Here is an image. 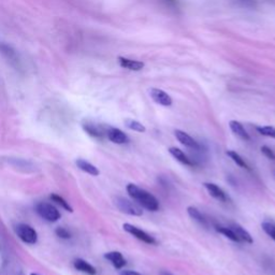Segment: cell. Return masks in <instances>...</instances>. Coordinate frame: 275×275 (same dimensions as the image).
<instances>
[{"label": "cell", "instance_id": "8992f818", "mask_svg": "<svg viewBox=\"0 0 275 275\" xmlns=\"http://www.w3.org/2000/svg\"><path fill=\"white\" fill-rule=\"evenodd\" d=\"M0 54H2L15 69L21 68V60L20 57H18L17 52L12 47H10V45L0 43Z\"/></svg>", "mask_w": 275, "mask_h": 275}, {"label": "cell", "instance_id": "ba28073f", "mask_svg": "<svg viewBox=\"0 0 275 275\" xmlns=\"http://www.w3.org/2000/svg\"><path fill=\"white\" fill-rule=\"evenodd\" d=\"M150 95L151 98L154 100L156 104H158L163 107H170L172 106V98L170 95H168L166 91H163L162 89L159 88H152L150 90Z\"/></svg>", "mask_w": 275, "mask_h": 275}, {"label": "cell", "instance_id": "8fae6325", "mask_svg": "<svg viewBox=\"0 0 275 275\" xmlns=\"http://www.w3.org/2000/svg\"><path fill=\"white\" fill-rule=\"evenodd\" d=\"M228 227L230 228L231 230L234 232V234L236 235V237L239 239L240 242H245L247 244H252L254 242L253 237L250 234V232L246 231L241 225L236 224V223H231Z\"/></svg>", "mask_w": 275, "mask_h": 275}, {"label": "cell", "instance_id": "7a4b0ae2", "mask_svg": "<svg viewBox=\"0 0 275 275\" xmlns=\"http://www.w3.org/2000/svg\"><path fill=\"white\" fill-rule=\"evenodd\" d=\"M114 203L116 208L121 211V212L131 215V216H141L143 214L142 208L136 202L128 200L123 197H116L114 199Z\"/></svg>", "mask_w": 275, "mask_h": 275}, {"label": "cell", "instance_id": "7402d4cb", "mask_svg": "<svg viewBox=\"0 0 275 275\" xmlns=\"http://www.w3.org/2000/svg\"><path fill=\"white\" fill-rule=\"evenodd\" d=\"M125 126L128 128V129H130V130H133V131H136V132H145L146 131V128L144 125H142L140 122H138V121H134V120H129V118H128V120H125Z\"/></svg>", "mask_w": 275, "mask_h": 275}, {"label": "cell", "instance_id": "f546056e", "mask_svg": "<svg viewBox=\"0 0 275 275\" xmlns=\"http://www.w3.org/2000/svg\"><path fill=\"white\" fill-rule=\"evenodd\" d=\"M30 275H38V274H36V273H31Z\"/></svg>", "mask_w": 275, "mask_h": 275}, {"label": "cell", "instance_id": "f1b7e54d", "mask_svg": "<svg viewBox=\"0 0 275 275\" xmlns=\"http://www.w3.org/2000/svg\"><path fill=\"white\" fill-rule=\"evenodd\" d=\"M160 275H173L170 271H161Z\"/></svg>", "mask_w": 275, "mask_h": 275}, {"label": "cell", "instance_id": "5bb4252c", "mask_svg": "<svg viewBox=\"0 0 275 275\" xmlns=\"http://www.w3.org/2000/svg\"><path fill=\"white\" fill-rule=\"evenodd\" d=\"M229 127H230L231 131L240 138V139L244 140V141H250L251 140V136L250 134L247 133V131L245 130V128L243 127V125L237 122V121H231L230 123H229Z\"/></svg>", "mask_w": 275, "mask_h": 275}, {"label": "cell", "instance_id": "277c9868", "mask_svg": "<svg viewBox=\"0 0 275 275\" xmlns=\"http://www.w3.org/2000/svg\"><path fill=\"white\" fill-rule=\"evenodd\" d=\"M15 232L20 239L27 244H36L38 241V233L35 229L26 224H18L15 226Z\"/></svg>", "mask_w": 275, "mask_h": 275}, {"label": "cell", "instance_id": "9a60e30c", "mask_svg": "<svg viewBox=\"0 0 275 275\" xmlns=\"http://www.w3.org/2000/svg\"><path fill=\"white\" fill-rule=\"evenodd\" d=\"M73 265L78 271H81L83 273H86L88 275H96L97 270L95 267H93L90 263H88L86 260L78 258L75 261H73Z\"/></svg>", "mask_w": 275, "mask_h": 275}, {"label": "cell", "instance_id": "9c48e42d", "mask_svg": "<svg viewBox=\"0 0 275 275\" xmlns=\"http://www.w3.org/2000/svg\"><path fill=\"white\" fill-rule=\"evenodd\" d=\"M174 135H176L178 141L181 144L185 145L186 148H189V149H192V150H199L200 149V145L198 144V142L194 139V138H191L188 133H186L185 131H182V130L177 129L176 131H174Z\"/></svg>", "mask_w": 275, "mask_h": 275}, {"label": "cell", "instance_id": "6da1fadb", "mask_svg": "<svg viewBox=\"0 0 275 275\" xmlns=\"http://www.w3.org/2000/svg\"><path fill=\"white\" fill-rule=\"evenodd\" d=\"M127 192L141 208H144L151 212H157L159 210V201L148 190L138 187L134 184L127 185Z\"/></svg>", "mask_w": 275, "mask_h": 275}, {"label": "cell", "instance_id": "5b68a950", "mask_svg": "<svg viewBox=\"0 0 275 275\" xmlns=\"http://www.w3.org/2000/svg\"><path fill=\"white\" fill-rule=\"evenodd\" d=\"M123 229L126 232L133 235L134 237H136L138 240H140V241H142V242H144L146 244H150V245L157 244V241L154 239V236L150 235L148 232L143 231L142 229L138 228V227H135V226H133L131 224H124Z\"/></svg>", "mask_w": 275, "mask_h": 275}, {"label": "cell", "instance_id": "4fadbf2b", "mask_svg": "<svg viewBox=\"0 0 275 275\" xmlns=\"http://www.w3.org/2000/svg\"><path fill=\"white\" fill-rule=\"evenodd\" d=\"M105 258L111 262L115 269H118V270L123 269L127 263L126 259L124 258V256L120 252H109L105 254Z\"/></svg>", "mask_w": 275, "mask_h": 275}, {"label": "cell", "instance_id": "ffe728a7", "mask_svg": "<svg viewBox=\"0 0 275 275\" xmlns=\"http://www.w3.org/2000/svg\"><path fill=\"white\" fill-rule=\"evenodd\" d=\"M215 230L221 233L223 235H225L226 237H228L229 240H231L232 242H235V243H240L239 239H237L236 235L234 234V232L231 230L229 227H226V226H222V225H215Z\"/></svg>", "mask_w": 275, "mask_h": 275}, {"label": "cell", "instance_id": "603a6c76", "mask_svg": "<svg viewBox=\"0 0 275 275\" xmlns=\"http://www.w3.org/2000/svg\"><path fill=\"white\" fill-rule=\"evenodd\" d=\"M51 199L54 201V202H56L61 208H63L66 211H68V212H73V209L70 207L69 202H67V201L65 199H63L62 197H60V196H58L56 194H52L51 195Z\"/></svg>", "mask_w": 275, "mask_h": 275}, {"label": "cell", "instance_id": "30bf717a", "mask_svg": "<svg viewBox=\"0 0 275 275\" xmlns=\"http://www.w3.org/2000/svg\"><path fill=\"white\" fill-rule=\"evenodd\" d=\"M203 186L209 191V194L211 196L215 198L216 200L221 201V202H227V201L229 200V197L227 196L226 192L221 187L214 184V183H204Z\"/></svg>", "mask_w": 275, "mask_h": 275}, {"label": "cell", "instance_id": "ac0fdd59", "mask_svg": "<svg viewBox=\"0 0 275 275\" xmlns=\"http://www.w3.org/2000/svg\"><path fill=\"white\" fill-rule=\"evenodd\" d=\"M169 153L173 156L174 158H176L178 161H180L183 164H186V166H194V162L191 161V159H189L188 156L183 152L182 150L178 149V148H170L169 149Z\"/></svg>", "mask_w": 275, "mask_h": 275}, {"label": "cell", "instance_id": "3957f363", "mask_svg": "<svg viewBox=\"0 0 275 275\" xmlns=\"http://www.w3.org/2000/svg\"><path fill=\"white\" fill-rule=\"evenodd\" d=\"M36 212L48 222H57L60 218L59 211L54 205L45 202H40L36 205Z\"/></svg>", "mask_w": 275, "mask_h": 275}, {"label": "cell", "instance_id": "4316f807", "mask_svg": "<svg viewBox=\"0 0 275 275\" xmlns=\"http://www.w3.org/2000/svg\"><path fill=\"white\" fill-rule=\"evenodd\" d=\"M55 232H56V234L61 237V239H70L71 237V234L70 232L67 230L66 228H62V227H58L56 230H55Z\"/></svg>", "mask_w": 275, "mask_h": 275}, {"label": "cell", "instance_id": "484cf974", "mask_svg": "<svg viewBox=\"0 0 275 275\" xmlns=\"http://www.w3.org/2000/svg\"><path fill=\"white\" fill-rule=\"evenodd\" d=\"M261 153H262L268 159L275 160V154H274V152L269 148V146H267V145L261 146Z\"/></svg>", "mask_w": 275, "mask_h": 275}, {"label": "cell", "instance_id": "2e32d148", "mask_svg": "<svg viewBox=\"0 0 275 275\" xmlns=\"http://www.w3.org/2000/svg\"><path fill=\"white\" fill-rule=\"evenodd\" d=\"M118 62L120 65L128 70H132V71H139L144 67V63L138 60L129 59V58H125V57H120L118 58Z\"/></svg>", "mask_w": 275, "mask_h": 275}, {"label": "cell", "instance_id": "cb8c5ba5", "mask_svg": "<svg viewBox=\"0 0 275 275\" xmlns=\"http://www.w3.org/2000/svg\"><path fill=\"white\" fill-rule=\"evenodd\" d=\"M256 130H257L260 134L273 138L275 139V128L271 126H260V127H256Z\"/></svg>", "mask_w": 275, "mask_h": 275}, {"label": "cell", "instance_id": "d6986e66", "mask_svg": "<svg viewBox=\"0 0 275 275\" xmlns=\"http://www.w3.org/2000/svg\"><path fill=\"white\" fill-rule=\"evenodd\" d=\"M187 213H188V215L192 219H195V221L197 223H199L200 225H202L203 227H208L209 226L208 219L205 218V216L202 213H201L200 211L196 207H188L187 208Z\"/></svg>", "mask_w": 275, "mask_h": 275}, {"label": "cell", "instance_id": "7c38bea8", "mask_svg": "<svg viewBox=\"0 0 275 275\" xmlns=\"http://www.w3.org/2000/svg\"><path fill=\"white\" fill-rule=\"evenodd\" d=\"M83 129L90 136L97 138V139H102V138L106 135V131H107L106 127H102L94 123H89V122H86L83 124Z\"/></svg>", "mask_w": 275, "mask_h": 275}, {"label": "cell", "instance_id": "e0dca14e", "mask_svg": "<svg viewBox=\"0 0 275 275\" xmlns=\"http://www.w3.org/2000/svg\"><path fill=\"white\" fill-rule=\"evenodd\" d=\"M77 166L80 170L82 171H84L88 174H90V176H93V177H98L99 174H100V171L98 170V168L96 166H94V164H91L90 162L84 160V159H78L77 160Z\"/></svg>", "mask_w": 275, "mask_h": 275}, {"label": "cell", "instance_id": "44dd1931", "mask_svg": "<svg viewBox=\"0 0 275 275\" xmlns=\"http://www.w3.org/2000/svg\"><path fill=\"white\" fill-rule=\"evenodd\" d=\"M226 155L228 156V157H230V159H232L233 162H235L240 168H243V169H246V170H251L250 166L247 164L245 159H243L241 156L237 154L235 151H227Z\"/></svg>", "mask_w": 275, "mask_h": 275}, {"label": "cell", "instance_id": "d4e9b609", "mask_svg": "<svg viewBox=\"0 0 275 275\" xmlns=\"http://www.w3.org/2000/svg\"><path fill=\"white\" fill-rule=\"evenodd\" d=\"M261 227L263 229V231L269 236H271V239L275 241V224L270 223V222H263L261 224Z\"/></svg>", "mask_w": 275, "mask_h": 275}, {"label": "cell", "instance_id": "52a82bcc", "mask_svg": "<svg viewBox=\"0 0 275 275\" xmlns=\"http://www.w3.org/2000/svg\"><path fill=\"white\" fill-rule=\"evenodd\" d=\"M106 135L108 136V139L110 141L115 144H126L129 142V138H128V135L124 131L115 127H107Z\"/></svg>", "mask_w": 275, "mask_h": 275}, {"label": "cell", "instance_id": "83f0119b", "mask_svg": "<svg viewBox=\"0 0 275 275\" xmlns=\"http://www.w3.org/2000/svg\"><path fill=\"white\" fill-rule=\"evenodd\" d=\"M120 275H141V274L135 272V271H131V270H123V271H121Z\"/></svg>", "mask_w": 275, "mask_h": 275}]
</instances>
